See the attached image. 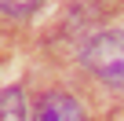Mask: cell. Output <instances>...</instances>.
I'll return each instance as SVG.
<instances>
[{"mask_svg":"<svg viewBox=\"0 0 124 121\" xmlns=\"http://www.w3.org/2000/svg\"><path fill=\"white\" fill-rule=\"evenodd\" d=\"M0 121H26V106H22V92L18 88L0 92Z\"/></svg>","mask_w":124,"mask_h":121,"instance_id":"3","label":"cell"},{"mask_svg":"<svg viewBox=\"0 0 124 121\" xmlns=\"http://www.w3.org/2000/svg\"><path fill=\"white\" fill-rule=\"evenodd\" d=\"M44 4V0H0V11L4 15H29Z\"/></svg>","mask_w":124,"mask_h":121,"instance_id":"4","label":"cell"},{"mask_svg":"<svg viewBox=\"0 0 124 121\" xmlns=\"http://www.w3.org/2000/svg\"><path fill=\"white\" fill-rule=\"evenodd\" d=\"M84 63L95 77H102L113 88H124V29L95 33L84 48Z\"/></svg>","mask_w":124,"mask_h":121,"instance_id":"1","label":"cell"},{"mask_svg":"<svg viewBox=\"0 0 124 121\" xmlns=\"http://www.w3.org/2000/svg\"><path fill=\"white\" fill-rule=\"evenodd\" d=\"M33 121H84V110L73 95L66 92H47L40 103H37V114Z\"/></svg>","mask_w":124,"mask_h":121,"instance_id":"2","label":"cell"}]
</instances>
